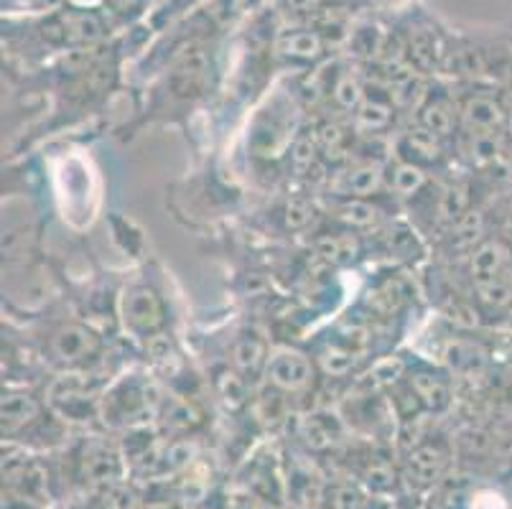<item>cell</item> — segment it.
<instances>
[{
  "label": "cell",
  "instance_id": "obj_1",
  "mask_svg": "<svg viewBox=\"0 0 512 509\" xmlns=\"http://www.w3.org/2000/svg\"><path fill=\"white\" fill-rule=\"evenodd\" d=\"M54 494L51 471L29 451H3V509H46Z\"/></svg>",
  "mask_w": 512,
  "mask_h": 509
},
{
  "label": "cell",
  "instance_id": "obj_2",
  "mask_svg": "<svg viewBox=\"0 0 512 509\" xmlns=\"http://www.w3.org/2000/svg\"><path fill=\"white\" fill-rule=\"evenodd\" d=\"M469 270L484 306H512V247L505 240L479 242L469 258Z\"/></svg>",
  "mask_w": 512,
  "mask_h": 509
},
{
  "label": "cell",
  "instance_id": "obj_3",
  "mask_svg": "<svg viewBox=\"0 0 512 509\" xmlns=\"http://www.w3.org/2000/svg\"><path fill=\"white\" fill-rule=\"evenodd\" d=\"M281 466L288 509H329L332 484L309 451H291L283 456Z\"/></svg>",
  "mask_w": 512,
  "mask_h": 509
},
{
  "label": "cell",
  "instance_id": "obj_4",
  "mask_svg": "<svg viewBox=\"0 0 512 509\" xmlns=\"http://www.w3.org/2000/svg\"><path fill=\"white\" fill-rule=\"evenodd\" d=\"M125 456L105 438H85L72 456V482L85 492L120 482L125 476Z\"/></svg>",
  "mask_w": 512,
  "mask_h": 509
},
{
  "label": "cell",
  "instance_id": "obj_5",
  "mask_svg": "<svg viewBox=\"0 0 512 509\" xmlns=\"http://www.w3.org/2000/svg\"><path fill=\"white\" fill-rule=\"evenodd\" d=\"M451 459H454V454H451L449 443L423 438V441L413 443L408 448L406 459L400 461V476L411 489H418V492L428 489L431 492L449 476Z\"/></svg>",
  "mask_w": 512,
  "mask_h": 509
},
{
  "label": "cell",
  "instance_id": "obj_6",
  "mask_svg": "<svg viewBox=\"0 0 512 509\" xmlns=\"http://www.w3.org/2000/svg\"><path fill=\"white\" fill-rule=\"evenodd\" d=\"M156 410V398L153 390L141 380H123L107 392L102 400V415L110 426H123L136 431L153 415Z\"/></svg>",
  "mask_w": 512,
  "mask_h": 509
},
{
  "label": "cell",
  "instance_id": "obj_7",
  "mask_svg": "<svg viewBox=\"0 0 512 509\" xmlns=\"http://www.w3.org/2000/svg\"><path fill=\"white\" fill-rule=\"evenodd\" d=\"M125 331L136 339H151L166 329V303L151 286L125 288L120 301Z\"/></svg>",
  "mask_w": 512,
  "mask_h": 509
},
{
  "label": "cell",
  "instance_id": "obj_8",
  "mask_svg": "<svg viewBox=\"0 0 512 509\" xmlns=\"http://www.w3.org/2000/svg\"><path fill=\"white\" fill-rule=\"evenodd\" d=\"M51 410L62 420H79L85 423L97 413L100 400L95 398V390L82 375H64L51 385L49 392Z\"/></svg>",
  "mask_w": 512,
  "mask_h": 509
},
{
  "label": "cell",
  "instance_id": "obj_9",
  "mask_svg": "<svg viewBox=\"0 0 512 509\" xmlns=\"http://www.w3.org/2000/svg\"><path fill=\"white\" fill-rule=\"evenodd\" d=\"M329 41L321 36V31L311 23L296 21L293 26L278 28L276 39H273V49L281 59L293 64H314L319 62L324 51H327Z\"/></svg>",
  "mask_w": 512,
  "mask_h": 509
},
{
  "label": "cell",
  "instance_id": "obj_10",
  "mask_svg": "<svg viewBox=\"0 0 512 509\" xmlns=\"http://www.w3.org/2000/svg\"><path fill=\"white\" fill-rule=\"evenodd\" d=\"M459 125L467 138L505 135V102L487 92H474L459 110Z\"/></svg>",
  "mask_w": 512,
  "mask_h": 509
},
{
  "label": "cell",
  "instance_id": "obj_11",
  "mask_svg": "<svg viewBox=\"0 0 512 509\" xmlns=\"http://www.w3.org/2000/svg\"><path fill=\"white\" fill-rule=\"evenodd\" d=\"M46 423L44 408L39 400L26 395V392H6L3 398V441L26 446V438L34 436V428ZM31 446V443H29Z\"/></svg>",
  "mask_w": 512,
  "mask_h": 509
},
{
  "label": "cell",
  "instance_id": "obj_12",
  "mask_svg": "<svg viewBox=\"0 0 512 509\" xmlns=\"http://www.w3.org/2000/svg\"><path fill=\"white\" fill-rule=\"evenodd\" d=\"M102 342L100 336L82 324H64L51 336V354L62 367H82L97 357Z\"/></svg>",
  "mask_w": 512,
  "mask_h": 509
},
{
  "label": "cell",
  "instance_id": "obj_13",
  "mask_svg": "<svg viewBox=\"0 0 512 509\" xmlns=\"http://www.w3.org/2000/svg\"><path fill=\"white\" fill-rule=\"evenodd\" d=\"M311 375H314V367H311L309 357L293 352V349H281V352L271 354L265 364L268 382L283 392H296L306 387L311 382Z\"/></svg>",
  "mask_w": 512,
  "mask_h": 509
},
{
  "label": "cell",
  "instance_id": "obj_14",
  "mask_svg": "<svg viewBox=\"0 0 512 509\" xmlns=\"http://www.w3.org/2000/svg\"><path fill=\"white\" fill-rule=\"evenodd\" d=\"M299 438L309 454H327L342 443V423L334 415H306L299 426Z\"/></svg>",
  "mask_w": 512,
  "mask_h": 509
},
{
  "label": "cell",
  "instance_id": "obj_15",
  "mask_svg": "<svg viewBox=\"0 0 512 509\" xmlns=\"http://www.w3.org/2000/svg\"><path fill=\"white\" fill-rule=\"evenodd\" d=\"M418 123H421V128H426L428 133L439 135L441 140L449 138L451 133H454L456 123H459V112L454 110V105H451L449 97L444 95H434L428 97L421 102V107H418Z\"/></svg>",
  "mask_w": 512,
  "mask_h": 509
},
{
  "label": "cell",
  "instance_id": "obj_16",
  "mask_svg": "<svg viewBox=\"0 0 512 509\" xmlns=\"http://www.w3.org/2000/svg\"><path fill=\"white\" fill-rule=\"evenodd\" d=\"M82 509H143V502L138 489L120 479V482L105 484L95 492H87Z\"/></svg>",
  "mask_w": 512,
  "mask_h": 509
},
{
  "label": "cell",
  "instance_id": "obj_17",
  "mask_svg": "<svg viewBox=\"0 0 512 509\" xmlns=\"http://www.w3.org/2000/svg\"><path fill=\"white\" fill-rule=\"evenodd\" d=\"M408 387L413 390L421 408L431 410V413H441L451 403L449 382L439 375H431V372H416V375H411L408 377Z\"/></svg>",
  "mask_w": 512,
  "mask_h": 509
},
{
  "label": "cell",
  "instance_id": "obj_18",
  "mask_svg": "<svg viewBox=\"0 0 512 509\" xmlns=\"http://www.w3.org/2000/svg\"><path fill=\"white\" fill-rule=\"evenodd\" d=\"M400 153H403V161L408 163H436L444 153V146H441V138L434 133H428L426 128H416L403 138L400 143Z\"/></svg>",
  "mask_w": 512,
  "mask_h": 509
},
{
  "label": "cell",
  "instance_id": "obj_19",
  "mask_svg": "<svg viewBox=\"0 0 512 509\" xmlns=\"http://www.w3.org/2000/svg\"><path fill=\"white\" fill-rule=\"evenodd\" d=\"M383 168L377 163H360L342 176V191L352 199H365L383 186Z\"/></svg>",
  "mask_w": 512,
  "mask_h": 509
},
{
  "label": "cell",
  "instance_id": "obj_20",
  "mask_svg": "<svg viewBox=\"0 0 512 509\" xmlns=\"http://www.w3.org/2000/svg\"><path fill=\"white\" fill-rule=\"evenodd\" d=\"M316 252L327 263L347 265L360 255V240L352 232H337V235H324L316 240Z\"/></svg>",
  "mask_w": 512,
  "mask_h": 509
},
{
  "label": "cell",
  "instance_id": "obj_21",
  "mask_svg": "<svg viewBox=\"0 0 512 509\" xmlns=\"http://www.w3.org/2000/svg\"><path fill=\"white\" fill-rule=\"evenodd\" d=\"M332 97L342 110H357L365 100V82L355 69H339L332 77Z\"/></svg>",
  "mask_w": 512,
  "mask_h": 509
},
{
  "label": "cell",
  "instance_id": "obj_22",
  "mask_svg": "<svg viewBox=\"0 0 512 509\" xmlns=\"http://www.w3.org/2000/svg\"><path fill=\"white\" fill-rule=\"evenodd\" d=\"M153 0H100V11L110 21V26L118 28L136 26L148 11H151Z\"/></svg>",
  "mask_w": 512,
  "mask_h": 509
},
{
  "label": "cell",
  "instance_id": "obj_23",
  "mask_svg": "<svg viewBox=\"0 0 512 509\" xmlns=\"http://www.w3.org/2000/svg\"><path fill=\"white\" fill-rule=\"evenodd\" d=\"M393 100L390 97H367L362 100V105L357 107V125L367 133H377V130L388 128L390 120H393Z\"/></svg>",
  "mask_w": 512,
  "mask_h": 509
},
{
  "label": "cell",
  "instance_id": "obj_24",
  "mask_svg": "<svg viewBox=\"0 0 512 509\" xmlns=\"http://www.w3.org/2000/svg\"><path fill=\"white\" fill-rule=\"evenodd\" d=\"M235 364L242 375H258L268 364V354H265V342L258 336H242L235 347Z\"/></svg>",
  "mask_w": 512,
  "mask_h": 509
},
{
  "label": "cell",
  "instance_id": "obj_25",
  "mask_svg": "<svg viewBox=\"0 0 512 509\" xmlns=\"http://www.w3.org/2000/svg\"><path fill=\"white\" fill-rule=\"evenodd\" d=\"M283 11L293 18V21H314V18L324 16L329 11H349L344 6V0H281Z\"/></svg>",
  "mask_w": 512,
  "mask_h": 509
},
{
  "label": "cell",
  "instance_id": "obj_26",
  "mask_svg": "<svg viewBox=\"0 0 512 509\" xmlns=\"http://www.w3.org/2000/svg\"><path fill=\"white\" fill-rule=\"evenodd\" d=\"M423 184H426V174H423L421 166H416V163L400 161L398 166L390 171V186H393L400 196H413Z\"/></svg>",
  "mask_w": 512,
  "mask_h": 509
},
{
  "label": "cell",
  "instance_id": "obj_27",
  "mask_svg": "<svg viewBox=\"0 0 512 509\" xmlns=\"http://www.w3.org/2000/svg\"><path fill=\"white\" fill-rule=\"evenodd\" d=\"M337 217L349 227H370L377 222V209L367 199H347L339 204Z\"/></svg>",
  "mask_w": 512,
  "mask_h": 509
},
{
  "label": "cell",
  "instance_id": "obj_28",
  "mask_svg": "<svg viewBox=\"0 0 512 509\" xmlns=\"http://www.w3.org/2000/svg\"><path fill=\"white\" fill-rule=\"evenodd\" d=\"M225 509H288V507H283V504L265 502V499H260L258 494H253L250 489L237 487L235 492L230 494V499H227Z\"/></svg>",
  "mask_w": 512,
  "mask_h": 509
},
{
  "label": "cell",
  "instance_id": "obj_29",
  "mask_svg": "<svg viewBox=\"0 0 512 509\" xmlns=\"http://www.w3.org/2000/svg\"><path fill=\"white\" fill-rule=\"evenodd\" d=\"M352 364H355V359H352V352H347V349L332 347L321 354V367L334 377L347 375V372L352 370Z\"/></svg>",
  "mask_w": 512,
  "mask_h": 509
},
{
  "label": "cell",
  "instance_id": "obj_30",
  "mask_svg": "<svg viewBox=\"0 0 512 509\" xmlns=\"http://www.w3.org/2000/svg\"><path fill=\"white\" fill-rule=\"evenodd\" d=\"M449 362H451V367H454V370L474 372V367H479L482 357H479L477 349H474V347H469V344L459 342V344H451Z\"/></svg>",
  "mask_w": 512,
  "mask_h": 509
},
{
  "label": "cell",
  "instance_id": "obj_31",
  "mask_svg": "<svg viewBox=\"0 0 512 509\" xmlns=\"http://www.w3.org/2000/svg\"><path fill=\"white\" fill-rule=\"evenodd\" d=\"M306 222H309V207L304 202L288 204V224L291 227H304Z\"/></svg>",
  "mask_w": 512,
  "mask_h": 509
},
{
  "label": "cell",
  "instance_id": "obj_32",
  "mask_svg": "<svg viewBox=\"0 0 512 509\" xmlns=\"http://www.w3.org/2000/svg\"><path fill=\"white\" fill-rule=\"evenodd\" d=\"M505 135L512 138V100L505 105Z\"/></svg>",
  "mask_w": 512,
  "mask_h": 509
},
{
  "label": "cell",
  "instance_id": "obj_33",
  "mask_svg": "<svg viewBox=\"0 0 512 509\" xmlns=\"http://www.w3.org/2000/svg\"><path fill=\"white\" fill-rule=\"evenodd\" d=\"M505 464H507V469L512 471V438H510V443H507V448H505Z\"/></svg>",
  "mask_w": 512,
  "mask_h": 509
},
{
  "label": "cell",
  "instance_id": "obj_34",
  "mask_svg": "<svg viewBox=\"0 0 512 509\" xmlns=\"http://www.w3.org/2000/svg\"><path fill=\"white\" fill-rule=\"evenodd\" d=\"M390 509H406V507H403V504H398V507H390Z\"/></svg>",
  "mask_w": 512,
  "mask_h": 509
}]
</instances>
